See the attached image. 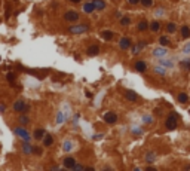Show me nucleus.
<instances>
[{"label":"nucleus","instance_id":"nucleus-1","mask_svg":"<svg viewBox=\"0 0 190 171\" xmlns=\"http://www.w3.org/2000/svg\"><path fill=\"white\" fill-rule=\"evenodd\" d=\"M165 128L166 130H175L177 128V115L175 113H171L168 118H166V120H165Z\"/></svg>","mask_w":190,"mask_h":171},{"label":"nucleus","instance_id":"nucleus-2","mask_svg":"<svg viewBox=\"0 0 190 171\" xmlns=\"http://www.w3.org/2000/svg\"><path fill=\"white\" fill-rule=\"evenodd\" d=\"M88 30H89V25H86V24H83V25H73V27H70L69 28V33L82 34V33H86Z\"/></svg>","mask_w":190,"mask_h":171},{"label":"nucleus","instance_id":"nucleus-3","mask_svg":"<svg viewBox=\"0 0 190 171\" xmlns=\"http://www.w3.org/2000/svg\"><path fill=\"white\" fill-rule=\"evenodd\" d=\"M79 18H80V15H79L76 11H67V12L64 14V19H66L67 22H77Z\"/></svg>","mask_w":190,"mask_h":171},{"label":"nucleus","instance_id":"nucleus-4","mask_svg":"<svg viewBox=\"0 0 190 171\" xmlns=\"http://www.w3.org/2000/svg\"><path fill=\"white\" fill-rule=\"evenodd\" d=\"M152 54H153V57H155V58H159V60H160V58H165V57H166L168 51H166V48H165V46H160V48H155Z\"/></svg>","mask_w":190,"mask_h":171},{"label":"nucleus","instance_id":"nucleus-5","mask_svg":"<svg viewBox=\"0 0 190 171\" xmlns=\"http://www.w3.org/2000/svg\"><path fill=\"white\" fill-rule=\"evenodd\" d=\"M104 120L107 123H116L118 122V115L114 112H105L104 113Z\"/></svg>","mask_w":190,"mask_h":171},{"label":"nucleus","instance_id":"nucleus-6","mask_svg":"<svg viewBox=\"0 0 190 171\" xmlns=\"http://www.w3.org/2000/svg\"><path fill=\"white\" fill-rule=\"evenodd\" d=\"M14 110L15 112H25V110H28V106L22 100H18V101L14 103Z\"/></svg>","mask_w":190,"mask_h":171},{"label":"nucleus","instance_id":"nucleus-7","mask_svg":"<svg viewBox=\"0 0 190 171\" xmlns=\"http://www.w3.org/2000/svg\"><path fill=\"white\" fill-rule=\"evenodd\" d=\"M15 134L19 137H22L24 141H30V134H28L27 130H24V128H15Z\"/></svg>","mask_w":190,"mask_h":171},{"label":"nucleus","instance_id":"nucleus-8","mask_svg":"<svg viewBox=\"0 0 190 171\" xmlns=\"http://www.w3.org/2000/svg\"><path fill=\"white\" fill-rule=\"evenodd\" d=\"M119 46H121V49L131 48V46H132V45H131V39H129V37H122L121 42H119Z\"/></svg>","mask_w":190,"mask_h":171},{"label":"nucleus","instance_id":"nucleus-9","mask_svg":"<svg viewBox=\"0 0 190 171\" xmlns=\"http://www.w3.org/2000/svg\"><path fill=\"white\" fill-rule=\"evenodd\" d=\"M74 165H76V161H74L71 156H69V158H66V159H64V167H66V168L73 170V168H74Z\"/></svg>","mask_w":190,"mask_h":171},{"label":"nucleus","instance_id":"nucleus-10","mask_svg":"<svg viewBox=\"0 0 190 171\" xmlns=\"http://www.w3.org/2000/svg\"><path fill=\"white\" fill-rule=\"evenodd\" d=\"M125 97H126L129 101H137V100H138L137 92H134V91H131V89H128V91L125 92Z\"/></svg>","mask_w":190,"mask_h":171},{"label":"nucleus","instance_id":"nucleus-11","mask_svg":"<svg viewBox=\"0 0 190 171\" xmlns=\"http://www.w3.org/2000/svg\"><path fill=\"white\" fill-rule=\"evenodd\" d=\"M134 68H135L137 71H140V73H144V71L147 70V64H146L144 61H137L135 66H134Z\"/></svg>","mask_w":190,"mask_h":171},{"label":"nucleus","instance_id":"nucleus-12","mask_svg":"<svg viewBox=\"0 0 190 171\" xmlns=\"http://www.w3.org/2000/svg\"><path fill=\"white\" fill-rule=\"evenodd\" d=\"M98 52H100V46H98V45H91V46L88 48V55H91V57L97 55Z\"/></svg>","mask_w":190,"mask_h":171},{"label":"nucleus","instance_id":"nucleus-13","mask_svg":"<svg viewBox=\"0 0 190 171\" xmlns=\"http://www.w3.org/2000/svg\"><path fill=\"white\" fill-rule=\"evenodd\" d=\"M92 3H94V6H95L97 11H103L104 8H105V2L104 0H92Z\"/></svg>","mask_w":190,"mask_h":171},{"label":"nucleus","instance_id":"nucleus-14","mask_svg":"<svg viewBox=\"0 0 190 171\" xmlns=\"http://www.w3.org/2000/svg\"><path fill=\"white\" fill-rule=\"evenodd\" d=\"M83 11L86 12V14H92L94 11H95V6H94V3L92 2H88L83 5Z\"/></svg>","mask_w":190,"mask_h":171},{"label":"nucleus","instance_id":"nucleus-15","mask_svg":"<svg viewBox=\"0 0 190 171\" xmlns=\"http://www.w3.org/2000/svg\"><path fill=\"white\" fill-rule=\"evenodd\" d=\"M160 66L163 68H172L174 67V63L171 60H165V58H160Z\"/></svg>","mask_w":190,"mask_h":171},{"label":"nucleus","instance_id":"nucleus-16","mask_svg":"<svg viewBox=\"0 0 190 171\" xmlns=\"http://www.w3.org/2000/svg\"><path fill=\"white\" fill-rule=\"evenodd\" d=\"M22 150H24V153H31L33 152V146L30 144V141H24L22 143Z\"/></svg>","mask_w":190,"mask_h":171},{"label":"nucleus","instance_id":"nucleus-17","mask_svg":"<svg viewBox=\"0 0 190 171\" xmlns=\"http://www.w3.org/2000/svg\"><path fill=\"white\" fill-rule=\"evenodd\" d=\"M137 28H138V31H144V30H147V28H149V22H147L146 19L140 21L138 25H137Z\"/></svg>","mask_w":190,"mask_h":171},{"label":"nucleus","instance_id":"nucleus-18","mask_svg":"<svg viewBox=\"0 0 190 171\" xmlns=\"http://www.w3.org/2000/svg\"><path fill=\"white\" fill-rule=\"evenodd\" d=\"M45 130H42V128H39V130H36L34 131V138L36 140H42L43 137H45Z\"/></svg>","mask_w":190,"mask_h":171},{"label":"nucleus","instance_id":"nucleus-19","mask_svg":"<svg viewBox=\"0 0 190 171\" xmlns=\"http://www.w3.org/2000/svg\"><path fill=\"white\" fill-rule=\"evenodd\" d=\"M52 143H53V138H52L51 134H45V137H43V144H45V146H52Z\"/></svg>","mask_w":190,"mask_h":171},{"label":"nucleus","instance_id":"nucleus-20","mask_svg":"<svg viewBox=\"0 0 190 171\" xmlns=\"http://www.w3.org/2000/svg\"><path fill=\"white\" fill-rule=\"evenodd\" d=\"M101 36L105 40H111L113 39V31L111 30H104V31H101Z\"/></svg>","mask_w":190,"mask_h":171},{"label":"nucleus","instance_id":"nucleus-21","mask_svg":"<svg viewBox=\"0 0 190 171\" xmlns=\"http://www.w3.org/2000/svg\"><path fill=\"white\" fill-rule=\"evenodd\" d=\"M159 43H160L162 46H168V45H171V40H169L166 36H160V37H159Z\"/></svg>","mask_w":190,"mask_h":171},{"label":"nucleus","instance_id":"nucleus-22","mask_svg":"<svg viewBox=\"0 0 190 171\" xmlns=\"http://www.w3.org/2000/svg\"><path fill=\"white\" fill-rule=\"evenodd\" d=\"M181 36H183L184 39L190 37V28L187 25H183V27H181Z\"/></svg>","mask_w":190,"mask_h":171},{"label":"nucleus","instance_id":"nucleus-23","mask_svg":"<svg viewBox=\"0 0 190 171\" xmlns=\"http://www.w3.org/2000/svg\"><path fill=\"white\" fill-rule=\"evenodd\" d=\"M177 31V25L174 22H168L166 24V33H175Z\"/></svg>","mask_w":190,"mask_h":171},{"label":"nucleus","instance_id":"nucleus-24","mask_svg":"<svg viewBox=\"0 0 190 171\" xmlns=\"http://www.w3.org/2000/svg\"><path fill=\"white\" fill-rule=\"evenodd\" d=\"M159 28H160V22L159 21H153L152 24H150V30L156 33V31H159Z\"/></svg>","mask_w":190,"mask_h":171},{"label":"nucleus","instance_id":"nucleus-25","mask_svg":"<svg viewBox=\"0 0 190 171\" xmlns=\"http://www.w3.org/2000/svg\"><path fill=\"white\" fill-rule=\"evenodd\" d=\"M180 66H181V67H184L186 70H190V58H187V60H183V61L180 63Z\"/></svg>","mask_w":190,"mask_h":171},{"label":"nucleus","instance_id":"nucleus-26","mask_svg":"<svg viewBox=\"0 0 190 171\" xmlns=\"http://www.w3.org/2000/svg\"><path fill=\"white\" fill-rule=\"evenodd\" d=\"M143 48H146V42H140V43H138V46L132 48V52H134V54H137V52H138L140 49H143Z\"/></svg>","mask_w":190,"mask_h":171},{"label":"nucleus","instance_id":"nucleus-27","mask_svg":"<svg viewBox=\"0 0 190 171\" xmlns=\"http://www.w3.org/2000/svg\"><path fill=\"white\" fill-rule=\"evenodd\" d=\"M19 122H21L22 125H27V123L30 122V118H28L27 115H22V116H19Z\"/></svg>","mask_w":190,"mask_h":171},{"label":"nucleus","instance_id":"nucleus-28","mask_svg":"<svg viewBox=\"0 0 190 171\" xmlns=\"http://www.w3.org/2000/svg\"><path fill=\"white\" fill-rule=\"evenodd\" d=\"M155 71L157 73V74H160V76L166 74V70H163V67H162V66H157V67H155Z\"/></svg>","mask_w":190,"mask_h":171},{"label":"nucleus","instance_id":"nucleus-29","mask_svg":"<svg viewBox=\"0 0 190 171\" xmlns=\"http://www.w3.org/2000/svg\"><path fill=\"white\" fill-rule=\"evenodd\" d=\"M189 100V97H187V94H184V92H181L180 95H178V101L180 103H186Z\"/></svg>","mask_w":190,"mask_h":171},{"label":"nucleus","instance_id":"nucleus-30","mask_svg":"<svg viewBox=\"0 0 190 171\" xmlns=\"http://www.w3.org/2000/svg\"><path fill=\"white\" fill-rule=\"evenodd\" d=\"M121 24H122V25H129V24H131V18H129V17H123L121 19Z\"/></svg>","mask_w":190,"mask_h":171},{"label":"nucleus","instance_id":"nucleus-31","mask_svg":"<svg viewBox=\"0 0 190 171\" xmlns=\"http://www.w3.org/2000/svg\"><path fill=\"white\" fill-rule=\"evenodd\" d=\"M140 3L143 6H152L153 5V0H140Z\"/></svg>","mask_w":190,"mask_h":171},{"label":"nucleus","instance_id":"nucleus-32","mask_svg":"<svg viewBox=\"0 0 190 171\" xmlns=\"http://www.w3.org/2000/svg\"><path fill=\"white\" fill-rule=\"evenodd\" d=\"M8 81H9V84H14V81H15V74H14V73H8Z\"/></svg>","mask_w":190,"mask_h":171},{"label":"nucleus","instance_id":"nucleus-33","mask_svg":"<svg viewBox=\"0 0 190 171\" xmlns=\"http://www.w3.org/2000/svg\"><path fill=\"white\" fill-rule=\"evenodd\" d=\"M83 170H85V168H83L82 165H79V164H76V165H74V171H83Z\"/></svg>","mask_w":190,"mask_h":171},{"label":"nucleus","instance_id":"nucleus-34","mask_svg":"<svg viewBox=\"0 0 190 171\" xmlns=\"http://www.w3.org/2000/svg\"><path fill=\"white\" fill-rule=\"evenodd\" d=\"M33 152H34L36 155H42V149H40V147H33Z\"/></svg>","mask_w":190,"mask_h":171},{"label":"nucleus","instance_id":"nucleus-35","mask_svg":"<svg viewBox=\"0 0 190 171\" xmlns=\"http://www.w3.org/2000/svg\"><path fill=\"white\" fill-rule=\"evenodd\" d=\"M184 52H186V54H189L190 52V43H187V45L184 46Z\"/></svg>","mask_w":190,"mask_h":171},{"label":"nucleus","instance_id":"nucleus-36","mask_svg":"<svg viewBox=\"0 0 190 171\" xmlns=\"http://www.w3.org/2000/svg\"><path fill=\"white\" fill-rule=\"evenodd\" d=\"M9 14H11V8L8 6V8H6V14H5V15H6V18H9Z\"/></svg>","mask_w":190,"mask_h":171},{"label":"nucleus","instance_id":"nucleus-37","mask_svg":"<svg viewBox=\"0 0 190 171\" xmlns=\"http://www.w3.org/2000/svg\"><path fill=\"white\" fill-rule=\"evenodd\" d=\"M131 5H137V3H140V0H128Z\"/></svg>","mask_w":190,"mask_h":171},{"label":"nucleus","instance_id":"nucleus-38","mask_svg":"<svg viewBox=\"0 0 190 171\" xmlns=\"http://www.w3.org/2000/svg\"><path fill=\"white\" fill-rule=\"evenodd\" d=\"M146 171H156V168H153V167H147Z\"/></svg>","mask_w":190,"mask_h":171},{"label":"nucleus","instance_id":"nucleus-39","mask_svg":"<svg viewBox=\"0 0 190 171\" xmlns=\"http://www.w3.org/2000/svg\"><path fill=\"white\" fill-rule=\"evenodd\" d=\"M83 171H95V168H92V167H88V168H85Z\"/></svg>","mask_w":190,"mask_h":171},{"label":"nucleus","instance_id":"nucleus-40","mask_svg":"<svg viewBox=\"0 0 190 171\" xmlns=\"http://www.w3.org/2000/svg\"><path fill=\"white\" fill-rule=\"evenodd\" d=\"M51 171H61V170H60L58 167H52V168H51Z\"/></svg>","mask_w":190,"mask_h":171},{"label":"nucleus","instance_id":"nucleus-41","mask_svg":"<svg viewBox=\"0 0 190 171\" xmlns=\"http://www.w3.org/2000/svg\"><path fill=\"white\" fill-rule=\"evenodd\" d=\"M69 2H71V3H79L80 0H69Z\"/></svg>","mask_w":190,"mask_h":171},{"label":"nucleus","instance_id":"nucleus-42","mask_svg":"<svg viewBox=\"0 0 190 171\" xmlns=\"http://www.w3.org/2000/svg\"><path fill=\"white\" fill-rule=\"evenodd\" d=\"M103 171H113V170H111V168H110V167H107V168H104Z\"/></svg>","mask_w":190,"mask_h":171},{"label":"nucleus","instance_id":"nucleus-43","mask_svg":"<svg viewBox=\"0 0 190 171\" xmlns=\"http://www.w3.org/2000/svg\"><path fill=\"white\" fill-rule=\"evenodd\" d=\"M134 171H141V170H140V168H135V170H134Z\"/></svg>","mask_w":190,"mask_h":171},{"label":"nucleus","instance_id":"nucleus-44","mask_svg":"<svg viewBox=\"0 0 190 171\" xmlns=\"http://www.w3.org/2000/svg\"><path fill=\"white\" fill-rule=\"evenodd\" d=\"M69 171H73V170H69Z\"/></svg>","mask_w":190,"mask_h":171}]
</instances>
